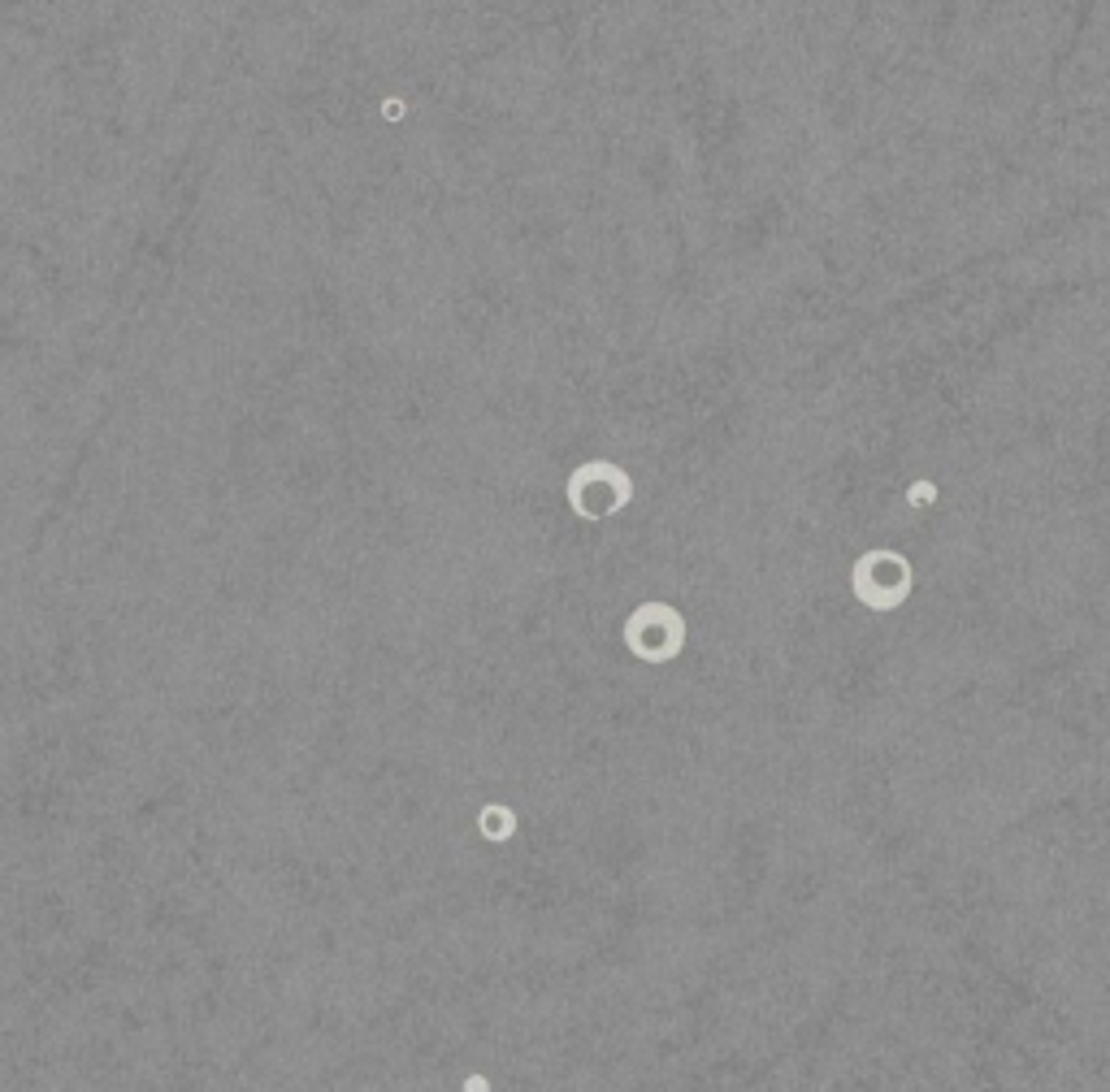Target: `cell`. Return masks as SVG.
I'll list each match as a JSON object with an SVG mask.
<instances>
[{
    "instance_id": "cell-2",
    "label": "cell",
    "mask_w": 1110,
    "mask_h": 1092,
    "mask_svg": "<svg viewBox=\"0 0 1110 1092\" xmlns=\"http://www.w3.org/2000/svg\"><path fill=\"white\" fill-rule=\"evenodd\" d=\"M482 833H487L490 842H508V837L517 833V815H512L508 807H487L482 811Z\"/></svg>"
},
{
    "instance_id": "cell-3",
    "label": "cell",
    "mask_w": 1110,
    "mask_h": 1092,
    "mask_svg": "<svg viewBox=\"0 0 1110 1092\" xmlns=\"http://www.w3.org/2000/svg\"><path fill=\"white\" fill-rule=\"evenodd\" d=\"M382 114L395 121V117H404V114H408V105H404V100H387V105H382Z\"/></svg>"
},
{
    "instance_id": "cell-1",
    "label": "cell",
    "mask_w": 1110,
    "mask_h": 1092,
    "mask_svg": "<svg viewBox=\"0 0 1110 1092\" xmlns=\"http://www.w3.org/2000/svg\"><path fill=\"white\" fill-rule=\"evenodd\" d=\"M855 594L876 612H890L911 594V564L893 550H872L855 564Z\"/></svg>"
},
{
    "instance_id": "cell-4",
    "label": "cell",
    "mask_w": 1110,
    "mask_h": 1092,
    "mask_svg": "<svg viewBox=\"0 0 1110 1092\" xmlns=\"http://www.w3.org/2000/svg\"><path fill=\"white\" fill-rule=\"evenodd\" d=\"M487 1088H490V1084H487V1079H482V1075L464 1079V1092H487Z\"/></svg>"
}]
</instances>
